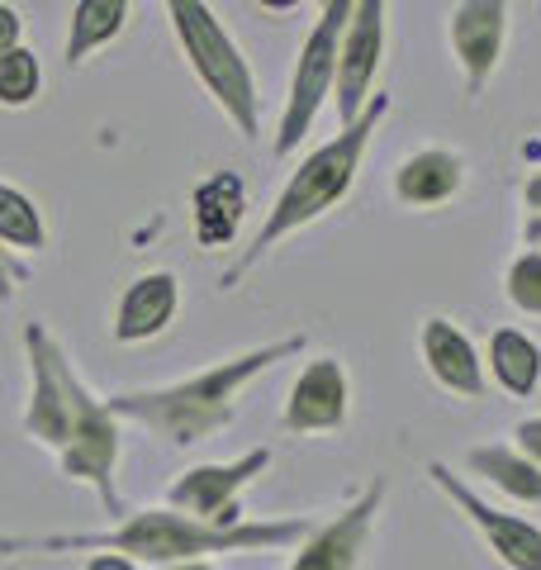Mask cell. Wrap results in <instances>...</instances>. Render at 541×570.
<instances>
[{
	"instance_id": "obj_1",
	"label": "cell",
	"mask_w": 541,
	"mask_h": 570,
	"mask_svg": "<svg viewBox=\"0 0 541 570\" xmlns=\"http://www.w3.org/2000/svg\"><path fill=\"white\" fill-rule=\"evenodd\" d=\"M24 352H29V409H24V433L58 452V471L81 480L100 494L105 513H124L115 490L119 466V419L110 404L96 400L71 371L62 343L43 324H24Z\"/></svg>"
},
{
	"instance_id": "obj_2",
	"label": "cell",
	"mask_w": 541,
	"mask_h": 570,
	"mask_svg": "<svg viewBox=\"0 0 541 570\" xmlns=\"http://www.w3.org/2000/svg\"><path fill=\"white\" fill-rule=\"evenodd\" d=\"M318 523L314 519H243L238 528H209L195 523L176 509H138L110 532H24L10 538L0 532V551L20 557V551H115L129 561H157V566H180V561H205L219 551H276V547H299Z\"/></svg>"
},
{
	"instance_id": "obj_3",
	"label": "cell",
	"mask_w": 541,
	"mask_h": 570,
	"mask_svg": "<svg viewBox=\"0 0 541 570\" xmlns=\"http://www.w3.org/2000/svg\"><path fill=\"white\" fill-rule=\"evenodd\" d=\"M309 347L304 333L291 337H276V343H262L243 356H228V362L209 366V371H195V376L176 381V385H153V390H119L105 404H110L115 419H134L142 423L153 438H161L167 448H195L214 433H224L238 414V395L243 390L266 376L276 362H291Z\"/></svg>"
},
{
	"instance_id": "obj_4",
	"label": "cell",
	"mask_w": 541,
	"mask_h": 570,
	"mask_svg": "<svg viewBox=\"0 0 541 570\" xmlns=\"http://www.w3.org/2000/svg\"><path fill=\"white\" fill-rule=\"evenodd\" d=\"M385 115H390V96H371V105L361 110L356 124H347L337 138H328L323 148H314L309 157H304V163L295 167V176L285 181V190L276 195V205H270L266 224L257 228V238H252L243 247V257L224 272V281H219L224 291H233V285H238L285 234L323 219L328 209H337L342 200H347V190L356 181L361 163H366V148H371V138H375V129H381Z\"/></svg>"
},
{
	"instance_id": "obj_5",
	"label": "cell",
	"mask_w": 541,
	"mask_h": 570,
	"mask_svg": "<svg viewBox=\"0 0 541 570\" xmlns=\"http://www.w3.org/2000/svg\"><path fill=\"white\" fill-rule=\"evenodd\" d=\"M167 20H171V33L180 52H186L190 71L214 96V105L233 119V129L252 142L262 134V96H257V77H252V62L243 58V48L228 39L219 14L200 6V0H171Z\"/></svg>"
},
{
	"instance_id": "obj_6",
	"label": "cell",
	"mask_w": 541,
	"mask_h": 570,
	"mask_svg": "<svg viewBox=\"0 0 541 570\" xmlns=\"http://www.w3.org/2000/svg\"><path fill=\"white\" fill-rule=\"evenodd\" d=\"M356 0H328L318 10V20L304 39L299 58H295V81H291V96H285V110H281V129L270 153L285 157L295 153L304 134L314 129V119L323 110V100L333 96V71H337V43H342V29H347V14H352Z\"/></svg>"
},
{
	"instance_id": "obj_7",
	"label": "cell",
	"mask_w": 541,
	"mask_h": 570,
	"mask_svg": "<svg viewBox=\"0 0 541 570\" xmlns=\"http://www.w3.org/2000/svg\"><path fill=\"white\" fill-rule=\"evenodd\" d=\"M270 466V448H252L238 461H209V466H190L186 475L167 490V504L176 513H186L195 523H209V528H238L243 523V509H238V494Z\"/></svg>"
},
{
	"instance_id": "obj_8",
	"label": "cell",
	"mask_w": 541,
	"mask_h": 570,
	"mask_svg": "<svg viewBox=\"0 0 541 570\" xmlns=\"http://www.w3.org/2000/svg\"><path fill=\"white\" fill-rule=\"evenodd\" d=\"M385 58V6L381 0H356L347 14L337 43V71H333V100H337V119L342 129L361 119V110L371 105V86L375 71Z\"/></svg>"
},
{
	"instance_id": "obj_9",
	"label": "cell",
	"mask_w": 541,
	"mask_h": 570,
	"mask_svg": "<svg viewBox=\"0 0 541 570\" xmlns=\"http://www.w3.org/2000/svg\"><path fill=\"white\" fill-rule=\"evenodd\" d=\"M427 480L484 532L490 551H494V557L509 566V570H541V528H537V523L518 519V513H503V509H494V504H484V499H480L471 485H465V480L451 471V466H442V461H432V466H427Z\"/></svg>"
},
{
	"instance_id": "obj_10",
	"label": "cell",
	"mask_w": 541,
	"mask_h": 570,
	"mask_svg": "<svg viewBox=\"0 0 541 570\" xmlns=\"http://www.w3.org/2000/svg\"><path fill=\"white\" fill-rule=\"evenodd\" d=\"M381 504H385V480H371L366 494L352 499L337 519L318 523L309 538L299 542L291 570H356L361 557L371 551V532H375V519H381Z\"/></svg>"
},
{
	"instance_id": "obj_11",
	"label": "cell",
	"mask_w": 541,
	"mask_h": 570,
	"mask_svg": "<svg viewBox=\"0 0 541 570\" xmlns=\"http://www.w3.org/2000/svg\"><path fill=\"white\" fill-rule=\"evenodd\" d=\"M503 39H509V6L499 0H461L451 10V52L461 62L465 96H484V86L499 71Z\"/></svg>"
},
{
	"instance_id": "obj_12",
	"label": "cell",
	"mask_w": 541,
	"mask_h": 570,
	"mask_svg": "<svg viewBox=\"0 0 541 570\" xmlns=\"http://www.w3.org/2000/svg\"><path fill=\"white\" fill-rule=\"evenodd\" d=\"M342 423H347V371H342L337 356H314L291 385L281 428L304 438V433H337Z\"/></svg>"
},
{
	"instance_id": "obj_13",
	"label": "cell",
	"mask_w": 541,
	"mask_h": 570,
	"mask_svg": "<svg viewBox=\"0 0 541 570\" xmlns=\"http://www.w3.org/2000/svg\"><path fill=\"white\" fill-rule=\"evenodd\" d=\"M419 347H423L427 376L437 381L446 395H456V400H484V362H480L475 343L456 324H451V318H442V314L423 318Z\"/></svg>"
},
{
	"instance_id": "obj_14",
	"label": "cell",
	"mask_w": 541,
	"mask_h": 570,
	"mask_svg": "<svg viewBox=\"0 0 541 570\" xmlns=\"http://www.w3.org/2000/svg\"><path fill=\"white\" fill-rule=\"evenodd\" d=\"M176 309H180V281L171 272L138 276L129 291L119 295L115 337H119V343H142V337H157L176 318Z\"/></svg>"
},
{
	"instance_id": "obj_15",
	"label": "cell",
	"mask_w": 541,
	"mask_h": 570,
	"mask_svg": "<svg viewBox=\"0 0 541 570\" xmlns=\"http://www.w3.org/2000/svg\"><path fill=\"white\" fill-rule=\"evenodd\" d=\"M461 186H465V163L451 148H419L394 171V195L409 209H437L456 200Z\"/></svg>"
},
{
	"instance_id": "obj_16",
	"label": "cell",
	"mask_w": 541,
	"mask_h": 570,
	"mask_svg": "<svg viewBox=\"0 0 541 570\" xmlns=\"http://www.w3.org/2000/svg\"><path fill=\"white\" fill-rule=\"evenodd\" d=\"M243 209H247V190L238 181V171L209 176V181L195 190V238L205 247H228L238 238Z\"/></svg>"
},
{
	"instance_id": "obj_17",
	"label": "cell",
	"mask_w": 541,
	"mask_h": 570,
	"mask_svg": "<svg viewBox=\"0 0 541 570\" xmlns=\"http://www.w3.org/2000/svg\"><path fill=\"white\" fill-rule=\"evenodd\" d=\"M134 20V6L129 0H81L71 10V29H67V48H62V62L67 67H81L86 58H96L100 48H110L124 24Z\"/></svg>"
},
{
	"instance_id": "obj_18",
	"label": "cell",
	"mask_w": 541,
	"mask_h": 570,
	"mask_svg": "<svg viewBox=\"0 0 541 570\" xmlns=\"http://www.w3.org/2000/svg\"><path fill=\"white\" fill-rule=\"evenodd\" d=\"M490 376L499 381L503 395L532 400L541 385V347L522 328H494L490 333Z\"/></svg>"
},
{
	"instance_id": "obj_19",
	"label": "cell",
	"mask_w": 541,
	"mask_h": 570,
	"mask_svg": "<svg viewBox=\"0 0 541 570\" xmlns=\"http://www.w3.org/2000/svg\"><path fill=\"white\" fill-rule=\"evenodd\" d=\"M465 466L480 480H490L499 494H509L513 504H541V471L509 442H484V448L465 452Z\"/></svg>"
},
{
	"instance_id": "obj_20",
	"label": "cell",
	"mask_w": 541,
	"mask_h": 570,
	"mask_svg": "<svg viewBox=\"0 0 541 570\" xmlns=\"http://www.w3.org/2000/svg\"><path fill=\"white\" fill-rule=\"evenodd\" d=\"M0 247H10V253H43L48 247L39 205L6 181H0Z\"/></svg>"
},
{
	"instance_id": "obj_21",
	"label": "cell",
	"mask_w": 541,
	"mask_h": 570,
	"mask_svg": "<svg viewBox=\"0 0 541 570\" xmlns=\"http://www.w3.org/2000/svg\"><path fill=\"white\" fill-rule=\"evenodd\" d=\"M39 86H43V67L29 48H14L0 58V105L6 110H24V105L39 100Z\"/></svg>"
},
{
	"instance_id": "obj_22",
	"label": "cell",
	"mask_w": 541,
	"mask_h": 570,
	"mask_svg": "<svg viewBox=\"0 0 541 570\" xmlns=\"http://www.w3.org/2000/svg\"><path fill=\"white\" fill-rule=\"evenodd\" d=\"M503 295L513 299V309L541 318V253L528 247L522 257L509 262V272H503Z\"/></svg>"
},
{
	"instance_id": "obj_23",
	"label": "cell",
	"mask_w": 541,
	"mask_h": 570,
	"mask_svg": "<svg viewBox=\"0 0 541 570\" xmlns=\"http://www.w3.org/2000/svg\"><path fill=\"white\" fill-rule=\"evenodd\" d=\"M33 272L20 262V253H10V247H0V305H10L14 299V291L29 281Z\"/></svg>"
},
{
	"instance_id": "obj_24",
	"label": "cell",
	"mask_w": 541,
	"mask_h": 570,
	"mask_svg": "<svg viewBox=\"0 0 541 570\" xmlns=\"http://www.w3.org/2000/svg\"><path fill=\"white\" fill-rule=\"evenodd\" d=\"M513 452H522L541 471V419H522L513 428Z\"/></svg>"
},
{
	"instance_id": "obj_25",
	"label": "cell",
	"mask_w": 541,
	"mask_h": 570,
	"mask_svg": "<svg viewBox=\"0 0 541 570\" xmlns=\"http://www.w3.org/2000/svg\"><path fill=\"white\" fill-rule=\"evenodd\" d=\"M14 48H24V20L14 6H0V58Z\"/></svg>"
},
{
	"instance_id": "obj_26",
	"label": "cell",
	"mask_w": 541,
	"mask_h": 570,
	"mask_svg": "<svg viewBox=\"0 0 541 570\" xmlns=\"http://www.w3.org/2000/svg\"><path fill=\"white\" fill-rule=\"evenodd\" d=\"M86 570H138V561L129 557H115V551H100V557H90Z\"/></svg>"
},
{
	"instance_id": "obj_27",
	"label": "cell",
	"mask_w": 541,
	"mask_h": 570,
	"mask_svg": "<svg viewBox=\"0 0 541 570\" xmlns=\"http://www.w3.org/2000/svg\"><path fill=\"white\" fill-rule=\"evenodd\" d=\"M522 205H528L537 219H541V171H532L528 176V186H522Z\"/></svg>"
},
{
	"instance_id": "obj_28",
	"label": "cell",
	"mask_w": 541,
	"mask_h": 570,
	"mask_svg": "<svg viewBox=\"0 0 541 570\" xmlns=\"http://www.w3.org/2000/svg\"><path fill=\"white\" fill-rule=\"evenodd\" d=\"M522 238L532 243V253H541V219H537V214L528 219V228H522Z\"/></svg>"
},
{
	"instance_id": "obj_29",
	"label": "cell",
	"mask_w": 541,
	"mask_h": 570,
	"mask_svg": "<svg viewBox=\"0 0 541 570\" xmlns=\"http://www.w3.org/2000/svg\"><path fill=\"white\" fill-rule=\"evenodd\" d=\"M167 570H214L209 561H180V566H167Z\"/></svg>"
},
{
	"instance_id": "obj_30",
	"label": "cell",
	"mask_w": 541,
	"mask_h": 570,
	"mask_svg": "<svg viewBox=\"0 0 541 570\" xmlns=\"http://www.w3.org/2000/svg\"><path fill=\"white\" fill-rule=\"evenodd\" d=\"M10 570H14V566H10Z\"/></svg>"
}]
</instances>
